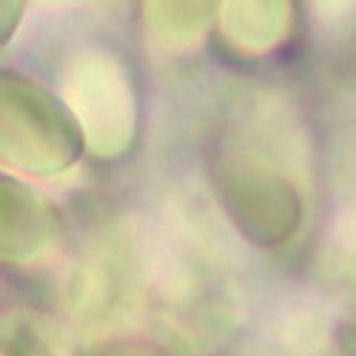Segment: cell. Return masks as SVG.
<instances>
[{
    "label": "cell",
    "instance_id": "cell-1",
    "mask_svg": "<svg viewBox=\"0 0 356 356\" xmlns=\"http://www.w3.org/2000/svg\"><path fill=\"white\" fill-rule=\"evenodd\" d=\"M86 137L63 97L32 77L3 72L0 77V154L29 177H57L77 165Z\"/></svg>",
    "mask_w": 356,
    "mask_h": 356
},
{
    "label": "cell",
    "instance_id": "cell-2",
    "mask_svg": "<svg viewBox=\"0 0 356 356\" xmlns=\"http://www.w3.org/2000/svg\"><path fill=\"white\" fill-rule=\"evenodd\" d=\"M211 186L231 225L257 248H280L302 225V197L277 168L248 154L211 157Z\"/></svg>",
    "mask_w": 356,
    "mask_h": 356
},
{
    "label": "cell",
    "instance_id": "cell-3",
    "mask_svg": "<svg viewBox=\"0 0 356 356\" xmlns=\"http://www.w3.org/2000/svg\"><path fill=\"white\" fill-rule=\"evenodd\" d=\"M66 106L77 117L88 152L97 157L126 154L137 131V97L129 69L108 51H86L69 66Z\"/></svg>",
    "mask_w": 356,
    "mask_h": 356
},
{
    "label": "cell",
    "instance_id": "cell-4",
    "mask_svg": "<svg viewBox=\"0 0 356 356\" xmlns=\"http://www.w3.org/2000/svg\"><path fill=\"white\" fill-rule=\"evenodd\" d=\"M63 236L60 211L38 188L15 177L0 180V257L26 268L49 257Z\"/></svg>",
    "mask_w": 356,
    "mask_h": 356
},
{
    "label": "cell",
    "instance_id": "cell-5",
    "mask_svg": "<svg viewBox=\"0 0 356 356\" xmlns=\"http://www.w3.org/2000/svg\"><path fill=\"white\" fill-rule=\"evenodd\" d=\"M293 3L285 0H231L220 3L214 38L236 57H257L291 38Z\"/></svg>",
    "mask_w": 356,
    "mask_h": 356
},
{
    "label": "cell",
    "instance_id": "cell-6",
    "mask_svg": "<svg viewBox=\"0 0 356 356\" xmlns=\"http://www.w3.org/2000/svg\"><path fill=\"white\" fill-rule=\"evenodd\" d=\"M220 3H143L145 38L154 49L177 51L197 46L217 26Z\"/></svg>",
    "mask_w": 356,
    "mask_h": 356
},
{
    "label": "cell",
    "instance_id": "cell-7",
    "mask_svg": "<svg viewBox=\"0 0 356 356\" xmlns=\"http://www.w3.org/2000/svg\"><path fill=\"white\" fill-rule=\"evenodd\" d=\"M77 356H165L157 345L143 339H108L77 350Z\"/></svg>",
    "mask_w": 356,
    "mask_h": 356
},
{
    "label": "cell",
    "instance_id": "cell-8",
    "mask_svg": "<svg viewBox=\"0 0 356 356\" xmlns=\"http://www.w3.org/2000/svg\"><path fill=\"white\" fill-rule=\"evenodd\" d=\"M6 356H51L40 342H38V337H32V334H17L12 342H9V348H6Z\"/></svg>",
    "mask_w": 356,
    "mask_h": 356
},
{
    "label": "cell",
    "instance_id": "cell-9",
    "mask_svg": "<svg viewBox=\"0 0 356 356\" xmlns=\"http://www.w3.org/2000/svg\"><path fill=\"white\" fill-rule=\"evenodd\" d=\"M0 12H3V32H0V40L9 43L12 32L20 23V15L26 12V3H9V0H6V3H0Z\"/></svg>",
    "mask_w": 356,
    "mask_h": 356
},
{
    "label": "cell",
    "instance_id": "cell-10",
    "mask_svg": "<svg viewBox=\"0 0 356 356\" xmlns=\"http://www.w3.org/2000/svg\"><path fill=\"white\" fill-rule=\"evenodd\" d=\"M337 345L345 356H356V316L345 319L337 328Z\"/></svg>",
    "mask_w": 356,
    "mask_h": 356
}]
</instances>
